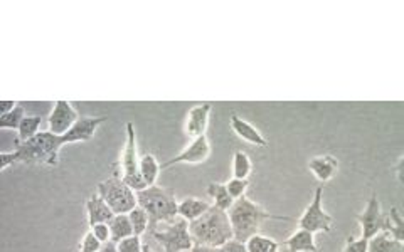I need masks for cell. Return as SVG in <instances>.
<instances>
[{
    "label": "cell",
    "mask_w": 404,
    "mask_h": 252,
    "mask_svg": "<svg viewBox=\"0 0 404 252\" xmlns=\"http://www.w3.org/2000/svg\"><path fill=\"white\" fill-rule=\"evenodd\" d=\"M210 155V145L208 140V134H202V137L196 138L191 141V145L187 146L182 153H179L174 158L167 160L165 163L160 165V170H167V168L174 167L179 163H189V165H199L204 163Z\"/></svg>",
    "instance_id": "9"
},
{
    "label": "cell",
    "mask_w": 404,
    "mask_h": 252,
    "mask_svg": "<svg viewBox=\"0 0 404 252\" xmlns=\"http://www.w3.org/2000/svg\"><path fill=\"white\" fill-rule=\"evenodd\" d=\"M107 118L105 116H83L73 125V128L69 130L68 133L63 134V141L64 145L68 143H83V141H90L91 138L95 137L96 130L100 128V125H103Z\"/></svg>",
    "instance_id": "12"
},
{
    "label": "cell",
    "mask_w": 404,
    "mask_h": 252,
    "mask_svg": "<svg viewBox=\"0 0 404 252\" xmlns=\"http://www.w3.org/2000/svg\"><path fill=\"white\" fill-rule=\"evenodd\" d=\"M25 118V111L20 104L12 110L7 115H0V128L2 130H19L22 120Z\"/></svg>",
    "instance_id": "28"
},
{
    "label": "cell",
    "mask_w": 404,
    "mask_h": 252,
    "mask_svg": "<svg viewBox=\"0 0 404 252\" xmlns=\"http://www.w3.org/2000/svg\"><path fill=\"white\" fill-rule=\"evenodd\" d=\"M123 182L133 189L135 192L147 189L143 182L142 173H140V156L137 150V134H135L133 123H126V141L121 155V175Z\"/></svg>",
    "instance_id": "7"
},
{
    "label": "cell",
    "mask_w": 404,
    "mask_h": 252,
    "mask_svg": "<svg viewBox=\"0 0 404 252\" xmlns=\"http://www.w3.org/2000/svg\"><path fill=\"white\" fill-rule=\"evenodd\" d=\"M367 252H404V244L388 236V234L379 232L374 237L369 239Z\"/></svg>",
    "instance_id": "19"
},
{
    "label": "cell",
    "mask_w": 404,
    "mask_h": 252,
    "mask_svg": "<svg viewBox=\"0 0 404 252\" xmlns=\"http://www.w3.org/2000/svg\"><path fill=\"white\" fill-rule=\"evenodd\" d=\"M322 199H323V185H320L315 189L314 201L310 202V206L305 208L300 219H298V225L303 230H309L311 234L317 232H331L333 219L322 207Z\"/></svg>",
    "instance_id": "8"
},
{
    "label": "cell",
    "mask_w": 404,
    "mask_h": 252,
    "mask_svg": "<svg viewBox=\"0 0 404 252\" xmlns=\"http://www.w3.org/2000/svg\"><path fill=\"white\" fill-rule=\"evenodd\" d=\"M248 252H280V244L271 237H265L261 234H254L244 242Z\"/></svg>",
    "instance_id": "24"
},
{
    "label": "cell",
    "mask_w": 404,
    "mask_h": 252,
    "mask_svg": "<svg viewBox=\"0 0 404 252\" xmlns=\"http://www.w3.org/2000/svg\"><path fill=\"white\" fill-rule=\"evenodd\" d=\"M108 225H109V232H112V241L117 242V244L121 241V239L135 236L129 214L113 215V219L109 220Z\"/></svg>",
    "instance_id": "21"
},
{
    "label": "cell",
    "mask_w": 404,
    "mask_h": 252,
    "mask_svg": "<svg viewBox=\"0 0 404 252\" xmlns=\"http://www.w3.org/2000/svg\"><path fill=\"white\" fill-rule=\"evenodd\" d=\"M309 168L317 177V180L325 182L332 180L333 175H335L337 170H339V162L337 158H333L332 155H322V156H315L309 162Z\"/></svg>",
    "instance_id": "16"
},
{
    "label": "cell",
    "mask_w": 404,
    "mask_h": 252,
    "mask_svg": "<svg viewBox=\"0 0 404 252\" xmlns=\"http://www.w3.org/2000/svg\"><path fill=\"white\" fill-rule=\"evenodd\" d=\"M253 165L251 160L246 151L238 150L234 153V160H232V175L234 178H241V180H248V177L251 175Z\"/></svg>",
    "instance_id": "25"
},
{
    "label": "cell",
    "mask_w": 404,
    "mask_h": 252,
    "mask_svg": "<svg viewBox=\"0 0 404 252\" xmlns=\"http://www.w3.org/2000/svg\"><path fill=\"white\" fill-rule=\"evenodd\" d=\"M213 111V104L204 103L197 104V106L191 108V111L187 113V121H186V134L192 140L206 134L209 125V115Z\"/></svg>",
    "instance_id": "13"
},
{
    "label": "cell",
    "mask_w": 404,
    "mask_h": 252,
    "mask_svg": "<svg viewBox=\"0 0 404 252\" xmlns=\"http://www.w3.org/2000/svg\"><path fill=\"white\" fill-rule=\"evenodd\" d=\"M357 220L362 227V237L367 239V241L371 237H374L376 234L383 232L384 214L376 192H372L366 208H364V212L361 215H357Z\"/></svg>",
    "instance_id": "10"
},
{
    "label": "cell",
    "mask_w": 404,
    "mask_h": 252,
    "mask_svg": "<svg viewBox=\"0 0 404 252\" xmlns=\"http://www.w3.org/2000/svg\"><path fill=\"white\" fill-rule=\"evenodd\" d=\"M230 215L232 234H234V241L246 242L254 234H260V229L265 220L268 219H278V220H290L288 217L273 215L265 210L260 203L253 202L251 199L244 197L238 199L232 203V207L227 210Z\"/></svg>",
    "instance_id": "4"
},
{
    "label": "cell",
    "mask_w": 404,
    "mask_h": 252,
    "mask_svg": "<svg viewBox=\"0 0 404 252\" xmlns=\"http://www.w3.org/2000/svg\"><path fill=\"white\" fill-rule=\"evenodd\" d=\"M138 206L148 214L147 234L159 229L160 225L172 224L179 217V203L175 201V192L170 189L152 185L137 192Z\"/></svg>",
    "instance_id": "3"
},
{
    "label": "cell",
    "mask_w": 404,
    "mask_h": 252,
    "mask_svg": "<svg viewBox=\"0 0 404 252\" xmlns=\"http://www.w3.org/2000/svg\"><path fill=\"white\" fill-rule=\"evenodd\" d=\"M101 246H103V242L98 241V239L95 237V234L90 230V232H86L85 237L81 239L80 252H98Z\"/></svg>",
    "instance_id": "31"
},
{
    "label": "cell",
    "mask_w": 404,
    "mask_h": 252,
    "mask_svg": "<svg viewBox=\"0 0 404 252\" xmlns=\"http://www.w3.org/2000/svg\"><path fill=\"white\" fill-rule=\"evenodd\" d=\"M142 252H157V251H153L150 246H148V242H145L143 244V249H142Z\"/></svg>",
    "instance_id": "38"
},
{
    "label": "cell",
    "mask_w": 404,
    "mask_h": 252,
    "mask_svg": "<svg viewBox=\"0 0 404 252\" xmlns=\"http://www.w3.org/2000/svg\"><path fill=\"white\" fill-rule=\"evenodd\" d=\"M189 232L194 244L216 247V249L234 239L227 212L214 206H210L209 210L194 222H189Z\"/></svg>",
    "instance_id": "2"
},
{
    "label": "cell",
    "mask_w": 404,
    "mask_h": 252,
    "mask_svg": "<svg viewBox=\"0 0 404 252\" xmlns=\"http://www.w3.org/2000/svg\"><path fill=\"white\" fill-rule=\"evenodd\" d=\"M367 239H355V237H347V242L342 252H367Z\"/></svg>",
    "instance_id": "32"
},
{
    "label": "cell",
    "mask_w": 404,
    "mask_h": 252,
    "mask_svg": "<svg viewBox=\"0 0 404 252\" xmlns=\"http://www.w3.org/2000/svg\"><path fill=\"white\" fill-rule=\"evenodd\" d=\"M248 185H249L248 180H241V178L232 177L231 180L226 184V189H227V192H230L231 197L234 199V201H238V199L244 197L246 190H248Z\"/></svg>",
    "instance_id": "29"
},
{
    "label": "cell",
    "mask_w": 404,
    "mask_h": 252,
    "mask_svg": "<svg viewBox=\"0 0 404 252\" xmlns=\"http://www.w3.org/2000/svg\"><path fill=\"white\" fill-rule=\"evenodd\" d=\"M160 172V163L157 162V158L152 153H145L140 156V173H142V178L147 187L155 185Z\"/></svg>",
    "instance_id": "22"
},
{
    "label": "cell",
    "mask_w": 404,
    "mask_h": 252,
    "mask_svg": "<svg viewBox=\"0 0 404 252\" xmlns=\"http://www.w3.org/2000/svg\"><path fill=\"white\" fill-rule=\"evenodd\" d=\"M98 252H118L117 249V242L109 241V242H105L103 246H101V249Z\"/></svg>",
    "instance_id": "37"
},
{
    "label": "cell",
    "mask_w": 404,
    "mask_h": 252,
    "mask_svg": "<svg viewBox=\"0 0 404 252\" xmlns=\"http://www.w3.org/2000/svg\"><path fill=\"white\" fill-rule=\"evenodd\" d=\"M96 192L108 203L115 215L129 214L130 210H133V208L138 206L137 192H135L133 189H130L118 173L107 178V180L100 182Z\"/></svg>",
    "instance_id": "5"
},
{
    "label": "cell",
    "mask_w": 404,
    "mask_h": 252,
    "mask_svg": "<svg viewBox=\"0 0 404 252\" xmlns=\"http://www.w3.org/2000/svg\"><path fill=\"white\" fill-rule=\"evenodd\" d=\"M231 128L241 140L251 143L254 146H266L268 141L263 134L258 132L256 128L248 121H244L243 118H239L238 115H231Z\"/></svg>",
    "instance_id": "15"
},
{
    "label": "cell",
    "mask_w": 404,
    "mask_h": 252,
    "mask_svg": "<svg viewBox=\"0 0 404 252\" xmlns=\"http://www.w3.org/2000/svg\"><path fill=\"white\" fill-rule=\"evenodd\" d=\"M86 210H88V224H90V227H93L96 224L109 222V220L113 219V215H115L108 203L101 199V195L98 192L88 199Z\"/></svg>",
    "instance_id": "14"
},
{
    "label": "cell",
    "mask_w": 404,
    "mask_h": 252,
    "mask_svg": "<svg viewBox=\"0 0 404 252\" xmlns=\"http://www.w3.org/2000/svg\"><path fill=\"white\" fill-rule=\"evenodd\" d=\"M17 104H19V103H16V101H2V103H0V115H7V113H11L17 106Z\"/></svg>",
    "instance_id": "35"
},
{
    "label": "cell",
    "mask_w": 404,
    "mask_h": 252,
    "mask_svg": "<svg viewBox=\"0 0 404 252\" xmlns=\"http://www.w3.org/2000/svg\"><path fill=\"white\" fill-rule=\"evenodd\" d=\"M91 232L95 234V237L98 239L105 244V242H109L112 241V232H109V225L108 222H103V224H96L93 227H90Z\"/></svg>",
    "instance_id": "33"
},
{
    "label": "cell",
    "mask_w": 404,
    "mask_h": 252,
    "mask_svg": "<svg viewBox=\"0 0 404 252\" xmlns=\"http://www.w3.org/2000/svg\"><path fill=\"white\" fill-rule=\"evenodd\" d=\"M130 217V222L131 227H133V234L135 236L142 237L143 234H147L148 230V214L145 212V208H142L140 206H137L133 210L129 212Z\"/></svg>",
    "instance_id": "26"
},
{
    "label": "cell",
    "mask_w": 404,
    "mask_h": 252,
    "mask_svg": "<svg viewBox=\"0 0 404 252\" xmlns=\"http://www.w3.org/2000/svg\"><path fill=\"white\" fill-rule=\"evenodd\" d=\"M64 146L63 138L47 132H39L28 141H17L14 151L0 155V170H7L14 163L47 165L56 167L59 163V150Z\"/></svg>",
    "instance_id": "1"
},
{
    "label": "cell",
    "mask_w": 404,
    "mask_h": 252,
    "mask_svg": "<svg viewBox=\"0 0 404 252\" xmlns=\"http://www.w3.org/2000/svg\"><path fill=\"white\" fill-rule=\"evenodd\" d=\"M80 120V115L74 110L73 104L69 101H56L54 108H52L49 120V132L58 134V137H63L73 128V125Z\"/></svg>",
    "instance_id": "11"
},
{
    "label": "cell",
    "mask_w": 404,
    "mask_h": 252,
    "mask_svg": "<svg viewBox=\"0 0 404 252\" xmlns=\"http://www.w3.org/2000/svg\"><path fill=\"white\" fill-rule=\"evenodd\" d=\"M208 195L214 201V207L221 208L224 212L230 210L232 203H234V199H232L230 192H227L226 184H216V182L209 184Z\"/></svg>",
    "instance_id": "23"
},
{
    "label": "cell",
    "mask_w": 404,
    "mask_h": 252,
    "mask_svg": "<svg viewBox=\"0 0 404 252\" xmlns=\"http://www.w3.org/2000/svg\"><path fill=\"white\" fill-rule=\"evenodd\" d=\"M288 252H319L317 242H315V234L309 230L298 229L293 232L287 241H285Z\"/></svg>",
    "instance_id": "17"
},
{
    "label": "cell",
    "mask_w": 404,
    "mask_h": 252,
    "mask_svg": "<svg viewBox=\"0 0 404 252\" xmlns=\"http://www.w3.org/2000/svg\"><path fill=\"white\" fill-rule=\"evenodd\" d=\"M210 206L206 201L197 197H187L179 203V217L186 219L187 222H194L208 212Z\"/></svg>",
    "instance_id": "18"
},
{
    "label": "cell",
    "mask_w": 404,
    "mask_h": 252,
    "mask_svg": "<svg viewBox=\"0 0 404 252\" xmlns=\"http://www.w3.org/2000/svg\"><path fill=\"white\" fill-rule=\"evenodd\" d=\"M39 126H41V118L39 116H25L19 126V143L28 141L39 133Z\"/></svg>",
    "instance_id": "27"
},
{
    "label": "cell",
    "mask_w": 404,
    "mask_h": 252,
    "mask_svg": "<svg viewBox=\"0 0 404 252\" xmlns=\"http://www.w3.org/2000/svg\"><path fill=\"white\" fill-rule=\"evenodd\" d=\"M191 252H221V249H216V247H209V246H201V244H194Z\"/></svg>",
    "instance_id": "36"
},
{
    "label": "cell",
    "mask_w": 404,
    "mask_h": 252,
    "mask_svg": "<svg viewBox=\"0 0 404 252\" xmlns=\"http://www.w3.org/2000/svg\"><path fill=\"white\" fill-rule=\"evenodd\" d=\"M148 236L162 252H184L194 247V241L189 232V222L182 217H177L172 224L160 225Z\"/></svg>",
    "instance_id": "6"
},
{
    "label": "cell",
    "mask_w": 404,
    "mask_h": 252,
    "mask_svg": "<svg viewBox=\"0 0 404 252\" xmlns=\"http://www.w3.org/2000/svg\"><path fill=\"white\" fill-rule=\"evenodd\" d=\"M118 252H142L143 249V242L142 237L138 236H130L126 239H121L117 244Z\"/></svg>",
    "instance_id": "30"
},
{
    "label": "cell",
    "mask_w": 404,
    "mask_h": 252,
    "mask_svg": "<svg viewBox=\"0 0 404 252\" xmlns=\"http://www.w3.org/2000/svg\"><path fill=\"white\" fill-rule=\"evenodd\" d=\"M383 232L399 242L404 241V220L398 207H393L388 214H384Z\"/></svg>",
    "instance_id": "20"
},
{
    "label": "cell",
    "mask_w": 404,
    "mask_h": 252,
    "mask_svg": "<svg viewBox=\"0 0 404 252\" xmlns=\"http://www.w3.org/2000/svg\"><path fill=\"white\" fill-rule=\"evenodd\" d=\"M219 249H221V252H248L244 242L234 241V239L227 242V244H224L222 247H219Z\"/></svg>",
    "instance_id": "34"
}]
</instances>
